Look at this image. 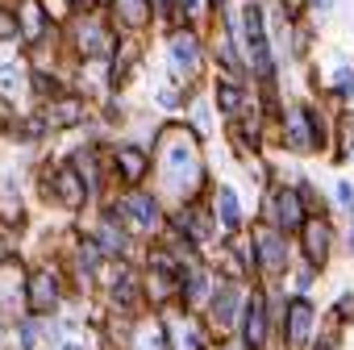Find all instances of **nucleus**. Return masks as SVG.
Here are the masks:
<instances>
[{"mask_svg":"<svg viewBox=\"0 0 354 350\" xmlns=\"http://www.w3.org/2000/svg\"><path fill=\"white\" fill-rule=\"evenodd\" d=\"M246 46H250V63L259 71H271V55H267V34H263V13L259 5L246 9Z\"/></svg>","mask_w":354,"mask_h":350,"instance_id":"7ed1b4c3","label":"nucleus"},{"mask_svg":"<svg viewBox=\"0 0 354 350\" xmlns=\"http://www.w3.org/2000/svg\"><path fill=\"white\" fill-rule=\"evenodd\" d=\"M217 213H221L225 225H238V196H234L230 188H221V196H217Z\"/></svg>","mask_w":354,"mask_h":350,"instance_id":"a211bd4d","label":"nucleus"},{"mask_svg":"<svg viewBox=\"0 0 354 350\" xmlns=\"http://www.w3.org/2000/svg\"><path fill=\"white\" fill-rule=\"evenodd\" d=\"M317 5H321V9H329V0H317Z\"/></svg>","mask_w":354,"mask_h":350,"instance_id":"7c9ffc66","label":"nucleus"},{"mask_svg":"<svg viewBox=\"0 0 354 350\" xmlns=\"http://www.w3.org/2000/svg\"><path fill=\"white\" fill-rule=\"evenodd\" d=\"M67 350H75V346H67Z\"/></svg>","mask_w":354,"mask_h":350,"instance_id":"2f4dec72","label":"nucleus"},{"mask_svg":"<svg viewBox=\"0 0 354 350\" xmlns=\"http://www.w3.org/2000/svg\"><path fill=\"white\" fill-rule=\"evenodd\" d=\"M275 221H279L283 230H296V225H300V196H296V192H279V196H275Z\"/></svg>","mask_w":354,"mask_h":350,"instance_id":"9b49d317","label":"nucleus"},{"mask_svg":"<svg viewBox=\"0 0 354 350\" xmlns=\"http://www.w3.org/2000/svg\"><path fill=\"white\" fill-rule=\"evenodd\" d=\"M100 246H104V250H113V255H121V250H125V238L104 221V225H100Z\"/></svg>","mask_w":354,"mask_h":350,"instance_id":"412c9836","label":"nucleus"},{"mask_svg":"<svg viewBox=\"0 0 354 350\" xmlns=\"http://www.w3.org/2000/svg\"><path fill=\"white\" fill-rule=\"evenodd\" d=\"M254 250H259V263H263L267 271H283V267H288V242H283L275 230H263V234L254 238Z\"/></svg>","mask_w":354,"mask_h":350,"instance_id":"39448f33","label":"nucleus"},{"mask_svg":"<svg viewBox=\"0 0 354 350\" xmlns=\"http://www.w3.org/2000/svg\"><path fill=\"white\" fill-rule=\"evenodd\" d=\"M142 350H162V329L158 325H146L142 329Z\"/></svg>","mask_w":354,"mask_h":350,"instance_id":"5701e85b","label":"nucleus"},{"mask_svg":"<svg viewBox=\"0 0 354 350\" xmlns=\"http://www.w3.org/2000/svg\"><path fill=\"white\" fill-rule=\"evenodd\" d=\"M213 313H217V321H221V325H230V321H234V313H238V288H234V284H225V288L213 296Z\"/></svg>","mask_w":354,"mask_h":350,"instance_id":"2eb2a0df","label":"nucleus"},{"mask_svg":"<svg viewBox=\"0 0 354 350\" xmlns=\"http://www.w3.org/2000/svg\"><path fill=\"white\" fill-rule=\"evenodd\" d=\"M288 142H292V150H313V146H317L304 109H292V117H288Z\"/></svg>","mask_w":354,"mask_h":350,"instance_id":"9d476101","label":"nucleus"},{"mask_svg":"<svg viewBox=\"0 0 354 350\" xmlns=\"http://www.w3.org/2000/svg\"><path fill=\"white\" fill-rule=\"evenodd\" d=\"M246 342L250 346H263L267 342V300L254 296L250 308H246Z\"/></svg>","mask_w":354,"mask_h":350,"instance_id":"6e6552de","label":"nucleus"},{"mask_svg":"<svg viewBox=\"0 0 354 350\" xmlns=\"http://www.w3.org/2000/svg\"><path fill=\"white\" fill-rule=\"evenodd\" d=\"M171 63H175V71H192L201 63V46H196L192 34H175L171 38Z\"/></svg>","mask_w":354,"mask_h":350,"instance_id":"423d86ee","label":"nucleus"},{"mask_svg":"<svg viewBox=\"0 0 354 350\" xmlns=\"http://www.w3.org/2000/svg\"><path fill=\"white\" fill-rule=\"evenodd\" d=\"M337 196H342V205L354 213V192H350V184H342V188H337Z\"/></svg>","mask_w":354,"mask_h":350,"instance_id":"cd10ccee","label":"nucleus"},{"mask_svg":"<svg viewBox=\"0 0 354 350\" xmlns=\"http://www.w3.org/2000/svg\"><path fill=\"white\" fill-rule=\"evenodd\" d=\"M125 209H129V217H133L138 225H154V221H158V209H154V201H150V196H142V192H133V196L125 201Z\"/></svg>","mask_w":354,"mask_h":350,"instance_id":"4468645a","label":"nucleus"},{"mask_svg":"<svg viewBox=\"0 0 354 350\" xmlns=\"http://www.w3.org/2000/svg\"><path fill=\"white\" fill-rule=\"evenodd\" d=\"M313 333V304L304 296H296L288 304V350H304Z\"/></svg>","mask_w":354,"mask_h":350,"instance_id":"f03ea898","label":"nucleus"},{"mask_svg":"<svg viewBox=\"0 0 354 350\" xmlns=\"http://www.w3.org/2000/svg\"><path fill=\"white\" fill-rule=\"evenodd\" d=\"M26 38H42V17H38V5H34V0L26 5Z\"/></svg>","mask_w":354,"mask_h":350,"instance_id":"4be33fe9","label":"nucleus"},{"mask_svg":"<svg viewBox=\"0 0 354 350\" xmlns=\"http://www.w3.org/2000/svg\"><path fill=\"white\" fill-rule=\"evenodd\" d=\"M55 188H59V196H63L67 205H80V201H84V184H80V175H75L71 167H63V171L55 175Z\"/></svg>","mask_w":354,"mask_h":350,"instance_id":"ddd939ff","label":"nucleus"},{"mask_svg":"<svg viewBox=\"0 0 354 350\" xmlns=\"http://www.w3.org/2000/svg\"><path fill=\"white\" fill-rule=\"evenodd\" d=\"M50 121H55V125H71V121H80V100H63V104H55V109H50Z\"/></svg>","mask_w":354,"mask_h":350,"instance_id":"6ab92c4d","label":"nucleus"},{"mask_svg":"<svg viewBox=\"0 0 354 350\" xmlns=\"http://www.w3.org/2000/svg\"><path fill=\"white\" fill-rule=\"evenodd\" d=\"M117 17L125 21V26H146V17H150V5L146 0H117Z\"/></svg>","mask_w":354,"mask_h":350,"instance_id":"dca6fc26","label":"nucleus"},{"mask_svg":"<svg viewBox=\"0 0 354 350\" xmlns=\"http://www.w3.org/2000/svg\"><path fill=\"white\" fill-rule=\"evenodd\" d=\"M117 304H133V279L117 284Z\"/></svg>","mask_w":354,"mask_h":350,"instance_id":"a878e982","label":"nucleus"},{"mask_svg":"<svg viewBox=\"0 0 354 350\" xmlns=\"http://www.w3.org/2000/svg\"><path fill=\"white\" fill-rule=\"evenodd\" d=\"M21 63H13V59H0V92L5 96H17L21 92Z\"/></svg>","mask_w":354,"mask_h":350,"instance_id":"f3484780","label":"nucleus"},{"mask_svg":"<svg viewBox=\"0 0 354 350\" xmlns=\"http://www.w3.org/2000/svg\"><path fill=\"white\" fill-rule=\"evenodd\" d=\"M117 167H121V175H125V184H138L142 171H146V154L133 150V146H125V150L117 154Z\"/></svg>","mask_w":354,"mask_h":350,"instance_id":"f8f14e48","label":"nucleus"},{"mask_svg":"<svg viewBox=\"0 0 354 350\" xmlns=\"http://www.w3.org/2000/svg\"><path fill=\"white\" fill-rule=\"evenodd\" d=\"M63 9H67V5H63V0H46V13H55V17H63Z\"/></svg>","mask_w":354,"mask_h":350,"instance_id":"c85d7f7f","label":"nucleus"},{"mask_svg":"<svg viewBox=\"0 0 354 350\" xmlns=\"http://www.w3.org/2000/svg\"><path fill=\"white\" fill-rule=\"evenodd\" d=\"M217 5H221V0H217Z\"/></svg>","mask_w":354,"mask_h":350,"instance_id":"473e14b6","label":"nucleus"},{"mask_svg":"<svg viewBox=\"0 0 354 350\" xmlns=\"http://www.w3.org/2000/svg\"><path fill=\"white\" fill-rule=\"evenodd\" d=\"M109 46H113V38L104 34V26H96V21L80 26V50L84 55H109Z\"/></svg>","mask_w":354,"mask_h":350,"instance_id":"1a4fd4ad","label":"nucleus"},{"mask_svg":"<svg viewBox=\"0 0 354 350\" xmlns=\"http://www.w3.org/2000/svg\"><path fill=\"white\" fill-rule=\"evenodd\" d=\"M283 9H288V13H300V9H304V0H283Z\"/></svg>","mask_w":354,"mask_h":350,"instance_id":"c756f323","label":"nucleus"},{"mask_svg":"<svg viewBox=\"0 0 354 350\" xmlns=\"http://www.w3.org/2000/svg\"><path fill=\"white\" fill-rule=\"evenodd\" d=\"M337 88L350 96V92H354V75H350V71H337Z\"/></svg>","mask_w":354,"mask_h":350,"instance_id":"bb28decb","label":"nucleus"},{"mask_svg":"<svg viewBox=\"0 0 354 350\" xmlns=\"http://www.w3.org/2000/svg\"><path fill=\"white\" fill-rule=\"evenodd\" d=\"M17 34V21L9 17V13H0V42H5V38H13Z\"/></svg>","mask_w":354,"mask_h":350,"instance_id":"393cba45","label":"nucleus"},{"mask_svg":"<svg viewBox=\"0 0 354 350\" xmlns=\"http://www.w3.org/2000/svg\"><path fill=\"white\" fill-rule=\"evenodd\" d=\"M325 250H329V225L325 221H308L304 225V255H308V263H325Z\"/></svg>","mask_w":354,"mask_h":350,"instance_id":"0eeeda50","label":"nucleus"},{"mask_svg":"<svg viewBox=\"0 0 354 350\" xmlns=\"http://www.w3.org/2000/svg\"><path fill=\"white\" fill-rule=\"evenodd\" d=\"M59 304V279H55V271H34L30 275V308L34 313H50Z\"/></svg>","mask_w":354,"mask_h":350,"instance_id":"20e7f679","label":"nucleus"},{"mask_svg":"<svg viewBox=\"0 0 354 350\" xmlns=\"http://www.w3.org/2000/svg\"><path fill=\"white\" fill-rule=\"evenodd\" d=\"M217 100H221V109H225L230 117H234V113L242 109V92H238L234 84H221V88H217Z\"/></svg>","mask_w":354,"mask_h":350,"instance_id":"aec40b11","label":"nucleus"},{"mask_svg":"<svg viewBox=\"0 0 354 350\" xmlns=\"http://www.w3.org/2000/svg\"><path fill=\"white\" fill-rule=\"evenodd\" d=\"M34 342H38V325H34V321H26V325H21V346H26V350H34Z\"/></svg>","mask_w":354,"mask_h":350,"instance_id":"b1692460","label":"nucleus"},{"mask_svg":"<svg viewBox=\"0 0 354 350\" xmlns=\"http://www.w3.org/2000/svg\"><path fill=\"white\" fill-rule=\"evenodd\" d=\"M162 163H167V184L175 188V192H188V188H196L201 184V158H196V150H192V142L188 138H180V129H175V138H167V150H162Z\"/></svg>","mask_w":354,"mask_h":350,"instance_id":"f257e3e1","label":"nucleus"}]
</instances>
